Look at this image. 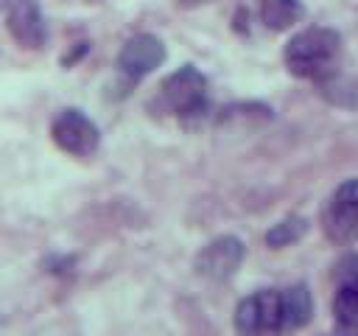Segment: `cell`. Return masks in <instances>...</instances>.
<instances>
[{"label": "cell", "mask_w": 358, "mask_h": 336, "mask_svg": "<svg viewBox=\"0 0 358 336\" xmlns=\"http://www.w3.org/2000/svg\"><path fill=\"white\" fill-rule=\"evenodd\" d=\"M243 255H246V246H243V241L238 235H218V238L207 241L199 249V255L193 260V269L204 280L224 283L241 269Z\"/></svg>", "instance_id": "obj_5"}, {"label": "cell", "mask_w": 358, "mask_h": 336, "mask_svg": "<svg viewBox=\"0 0 358 336\" xmlns=\"http://www.w3.org/2000/svg\"><path fill=\"white\" fill-rule=\"evenodd\" d=\"M165 62V45L154 34H137L131 36L120 53H117V70L129 81H140L148 73H154Z\"/></svg>", "instance_id": "obj_7"}, {"label": "cell", "mask_w": 358, "mask_h": 336, "mask_svg": "<svg viewBox=\"0 0 358 336\" xmlns=\"http://www.w3.org/2000/svg\"><path fill=\"white\" fill-rule=\"evenodd\" d=\"M305 232H308V218L305 216H285V218H280L277 224L268 227L266 244L274 246V249H282V246L296 244Z\"/></svg>", "instance_id": "obj_12"}, {"label": "cell", "mask_w": 358, "mask_h": 336, "mask_svg": "<svg viewBox=\"0 0 358 336\" xmlns=\"http://www.w3.org/2000/svg\"><path fill=\"white\" fill-rule=\"evenodd\" d=\"M333 316L341 328H358V255L338 263V288L333 297Z\"/></svg>", "instance_id": "obj_9"}, {"label": "cell", "mask_w": 358, "mask_h": 336, "mask_svg": "<svg viewBox=\"0 0 358 336\" xmlns=\"http://www.w3.org/2000/svg\"><path fill=\"white\" fill-rule=\"evenodd\" d=\"M341 50V36L333 28L313 25L294 34L282 50L285 67L296 78H322L333 70V62Z\"/></svg>", "instance_id": "obj_1"}, {"label": "cell", "mask_w": 358, "mask_h": 336, "mask_svg": "<svg viewBox=\"0 0 358 336\" xmlns=\"http://www.w3.org/2000/svg\"><path fill=\"white\" fill-rule=\"evenodd\" d=\"M235 330L238 336H280L282 330L280 291L260 288L243 297L235 308Z\"/></svg>", "instance_id": "obj_3"}, {"label": "cell", "mask_w": 358, "mask_h": 336, "mask_svg": "<svg viewBox=\"0 0 358 336\" xmlns=\"http://www.w3.org/2000/svg\"><path fill=\"white\" fill-rule=\"evenodd\" d=\"M6 25L22 48L36 50L48 39V28H45V20H42V11H39L36 0H11Z\"/></svg>", "instance_id": "obj_8"}, {"label": "cell", "mask_w": 358, "mask_h": 336, "mask_svg": "<svg viewBox=\"0 0 358 336\" xmlns=\"http://www.w3.org/2000/svg\"><path fill=\"white\" fill-rule=\"evenodd\" d=\"M282 330H299L313 319V297L305 283H296L280 294Z\"/></svg>", "instance_id": "obj_10"}, {"label": "cell", "mask_w": 358, "mask_h": 336, "mask_svg": "<svg viewBox=\"0 0 358 336\" xmlns=\"http://www.w3.org/2000/svg\"><path fill=\"white\" fill-rule=\"evenodd\" d=\"M322 224L330 241L336 244H347L355 238L358 232V179H347L341 182L322 213Z\"/></svg>", "instance_id": "obj_6"}, {"label": "cell", "mask_w": 358, "mask_h": 336, "mask_svg": "<svg viewBox=\"0 0 358 336\" xmlns=\"http://www.w3.org/2000/svg\"><path fill=\"white\" fill-rule=\"evenodd\" d=\"M305 14L299 0H260V20L268 31H288Z\"/></svg>", "instance_id": "obj_11"}, {"label": "cell", "mask_w": 358, "mask_h": 336, "mask_svg": "<svg viewBox=\"0 0 358 336\" xmlns=\"http://www.w3.org/2000/svg\"><path fill=\"white\" fill-rule=\"evenodd\" d=\"M159 101L168 112H173L179 118L204 115V109H207V78L193 64H185L162 81Z\"/></svg>", "instance_id": "obj_2"}, {"label": "cell", "mask_w": 358, "mask_h": 336, "mask_svg": "<svg viewBox=\"0 0 358 336\" xmlns=\"http://www.w3.org/2000/svg\"><path fill=\"white\" fill-rule=\"evenodd\" d=\"M53 143L73 157H92L101 146L98 126L81 112V109H62L50 123Z\"/></svg>", "instance_id": "obj_4"}]
</instances>
